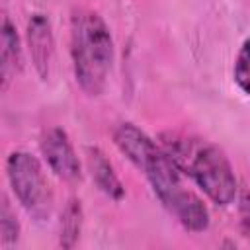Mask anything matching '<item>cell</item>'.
Returning a JSON list of instances; mask_svg holds the SVG:
<instances>
[{
  "label": "cell",
  "mask_w": 250,
  "mask_h": 250,
  "mask_svg": "<svg viewBox=\"0 0 250 250\" xmlns=\"http://www.w3.org/2000/svg\"><path fill=\"white\" fill-rule=\"evenodd\" d=\"M70 57L74 78L88 96H100L113 64V39L94 10H74L70 18Z\"/></svg>",
  "instance_id": "obj_3"
},
{
  "label": "cell",
  "mask_w": 250,
  "mask_h": 250,
  "mask_svg": "<svg viewBox=\"0 0 250 250\" xmlns=\"http://www.w3.org/2000/svg\"><path fill=\"white\" fill-rule=\"evenodd\" d=\"M27 45L35 70L43 80L49 78L55 55V41L51 31V21L45 14H33L27 21Z\"/></svg>",
  "instance_id": "obj_6"
},
{
  "label": "cell",
  "mask_w": 250,
  "mask_h": 250,
  "mask_svg": "<svg viewBox=\"0 0 250 250\" xmlns=\"http://www.w3.org/2000/svg\"><path fill=\"white\" fill-rule=\"evenodd\" d=\"M82 229V207L78 199H68L61 213V246L72 248L78 242Z\"/></svg>",
  "instance_id": "obj_9"
},
{
  "label": "cell",
  "mask_w": 250,
  "mask_h": 250,
  "mask_svg": "<svg viewBox=\"0 0 250 250\" xmlns=\"http://www.w3.org/2000/svg\"><path fill=\"white\" fill-rule=\"evenodd\" d=\"M234 82L238 84V88L250 96V39H246L236 55V61H234Z\"/></svg>",
  "instance_id": "obj_10"
},
{
  "label": "cell",
  "mask_w": 250,
  "mask_h": 250,
  "mask_svg": "<svg viewBox=\"0 0 250 250\" xmlns=\"http://www.w3.org/2000/svg\"><path fill=\"white\" fill-rule=\"evenodd\" d=\"M160 141V146L168 152L176 166L188 174L213 203H232L238 189L236 178L227 154L219 146L178 133H164Z\"/></svg>",
  "instance_id": "obj_2"
},
{
  "label": "cell",
  "mask_w": 250,
  "mask_h": 250,
  "mask_svg": "<svg viewBox=\"0 0 250 250\" xmlns=\"http://www.w3.org/2000/svg\"><path fill=\"white\" fill-rule=\"evenodd\" d=\"M0 232H2V244L10 246L16 244L20 238V223L14 211L10 209L8 199H2V209H0Z\"/></svg>",
  "instance_id": "obj_11"
},
{
  "label": "cell",
  "mask_w": 250,
  "mask_h": 250,
  "mask_svg": "<svg viewBox=\"0 0 250 250\" xmlns=\"http://www.w3.org/2000/svg\"><path fill=\"white\" fill-rule=\"evenodd\" d=\"M117 148L146 176L154 195L186 230L203 232L209 227L205 203L184 186L180 168L168 152L133 123H119L113 131Z\"/></svg>",
  "instance_id": "obj_1"
},
{
  "label": "cell",
  "mask_w": 250,
  "mask_h": 250,
  "mask_svg": "<svg viewBox=\"0 0 250 250\" xmlns=\"http://www.w3.org/2000/svg\"><path fill=\"white\" fill-rule=\"evenodd\" d=\"M86 158H88V168H90L92 180L96 182L100 191H104L113 201H119L125 195V188H123L121 180L117 178L111 162L105 158V154L96 146H88Z\"/></svg>",
  "instance_id": "obj_7"
},
{
  "label": "cell",
  "mask_w": 250,
  "mask_h": 250,
  "mask_svg": "<svg viewBox=\"0 0 250 250\" xmlns=\"http://www.w3.org/2000/svg\"><path fill=\"white\" fill-rule=\"evenodd\" d=\"M0 70H2V82L4 88L8 82L16 76V72L21 70V47H20V37L14 27V23L4 18L2 20V57H0Z\"/></svg>",
  "instance_id": "obj_8"
},
{
  "label": "cell",
  "mask_w": 250,
  "mask_h": 250,
  "mask_svg": "<svg viewBox=\"0 0 250 250\" xmlns=\"http://www.w3.org/2000/svg\"><path fill=\"white\" fill-rule=\"evenodd\" d=\"M6 172L12 191L23 209L35 219H45L51 211L53 193L41 162L25 150H16L6 160Z\"/></svg>",
  "instance_id": "obj_4"
},
{
  "label": "cell",
  "mask_w": 250,
  "mask_h": 250,
  "mask_svg": "<svg viewBox=\"0 0 250 250\" xmlns=\"http://www.w3.org/2000/svg\"><path fill=\"white\" fill-rule=\"evenodd\" d=\"M39 146L45 162L61 180L74 182L80 178V162L64 129L61 127L47 129L41 137Z\"/></svg>",
  "instance_id": "obj_5"
},
{
  "label": "cell",
  "mask_w": 250,
  "mask_h": 250,
  "mask_svg": "<svg viewBox=\"0 0 250 250\" xmlns=\"http://www.w3.org/2000/svg\"><path fill=\"white\" fill-rule=\"evenodd\" d=\"M238 225L246 240H250V191H242L238 197Z\"/></svg>",
  "instance_id": "obj_12"
}]
</instances>
